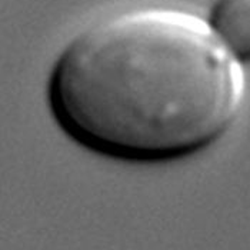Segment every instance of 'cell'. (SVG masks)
Segmentation results:
<instances>
[{"mask_svg": "<svg viewBox=\"0 0 250 250\" xmlns=\"http://www.w3.org/2000/svg\"><path fill=\"white\" fill-rule=\"evenodd\" d=\"M246 76L208 20L167 6L123 9L86 24L47 80L58 126L93 153L163 163L199 153L237 122Z\"/></svg>", "mask_w": 250, "mask_h": 250, "instance_id": "1", "label": "cell"}, {"mask_svg": "<svg viewBox=\"0 0 250 250\" xmlns=\"http://www.w3.org/2000/svg\"><path fill=\"white\" fill-rule=\"evenodd\" d=\"M206 20L233 58L250 63V0H213Z\"/></svg>", "mask_w": 250, "mask_h": 250, "instance_id": "2", "label": "cell"}]
</instances>
